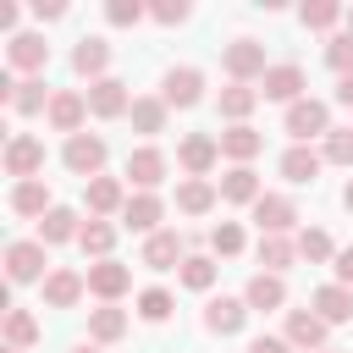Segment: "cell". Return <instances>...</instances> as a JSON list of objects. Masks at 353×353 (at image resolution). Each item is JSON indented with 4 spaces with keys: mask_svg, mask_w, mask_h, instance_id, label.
<instances>
[{
    "mask_svg": "<svg viewBox=\"0 0 353 353\" xmlns=\"http://www.w3.org/2000/svg\"><path fill=\"white\" fill-rule=\"evenodd\" d=\"M39 171H44V143H39V138H28V132H17V138L6 143V176L33 182Z\"/></svg>",
    "mask_w": 353,
    "mask_h": 353,
    "instance_id": "cell-9",
    "label": "cell"
},
{
    "mask_svg": "<svg viewBox=\"0 0 353 353\" xmlns=\"http://www.w3.org/2000/svg\"><path fill=\"white\" fill-rule=\"evenodd\" d=\"M83 287H88V276H77V270H50V276H44V303H50V309H72V303L83 298Z\"/></svg>",
    "mask_w": 353,
    "mask_h": 353,
    "instance_id": "cell-22",
    "label": "cell"
},
{
    "mask_svg": "<svg viewBox=\"0 0 353 353\" xmlns=\"http://www.w3.org/2000/svg\"><path fill=\"white\" fill-rule=\"evenodd\" d=\"M160 215H165V204H160L154 193H132V199H127V210H121V226H127V232L154 237V232H160Z\"/></svg>",
    "mask_w": 353,
    "mask_h": 353,
    "instance_id": "cell-16",
    "label": "cell"
},
{
    "mask_svg": "<svg viewBox=\"0 0 353 353\" xmlns=\"http://www.w3.org/2000/svg\"><path fill=\"white\" fill-rule=\"evenodd\" d=\"M254 226H259V237H287V232L298 226V204H292L287 193H265V199L254 204Z\"/></svg>",
    "mask_w": 353,
    "mask_h": 353,
    "instance_id": "cell-4",
    "label": "cell"
},
{
    "mask_svg": "<svg viewBox=\"0 0 353 353\" xmlns=\"http://www.w3.org/2000/svg\"><path fill=\"white\" fill-rule=\"evenodd\" d=\"M325 61H331V66L347 77V72H353V33H336V39L325 44Z\"/></svg>",
    "mask_w": 353,
    "mask_h": 353,
    "instance_id": "cell-44",
    "label": "cell"
},
{
    "mask_svg": "<svg viewBox=\"0 0 353 353\" xmlns=\"http://www.w3.org/2000/svg\"><path fill=\"white\" fill-rule=\"evenodd\" d=\"M303 88H309V77H303V66H298V61H281V66H270V72L259 77V99L298 105V99H303Z\"/></svg>",
    "mask_w": 353,
    "mask_h": 353,
    "instance_id": "cell-2",
    "label": "cell"
},
{
    "mask_svg": "<svg viewBox=\"0 0 353 353\" xmlns=\"http://www.w3.org/2000/svg\"><path fill=\"white\" fill-rule=\"evenodd\" d=\"M320 353H336V347H320Z\"/></svg>",
    "mask_w": 353,
    "mask_h": 353,
    "instance_id": "cell-54",
    "label": "cell"
},
{
    "mask_svg": "<svg viewBox=\"0 0 353 353\" xmlns=\"http://www.w3.org/2000/svg\"><path fill=\"white\" fill-rule=\"evenodd\" d=\"M160 99H165L171 110L199 105V99H204V72H199V66H171V72L160 77Z\"/></svg>",
    "mask_w": 353,
    "mask_h": 353,
    "instance_id": "cell-3",
    "label": "cell"
},
{
    "mask_svg": "<svg viewBox=\"0 0 353 353\" xmlns=\"http://www.w3.org/2000/svg\"><path fill=\"white\" fill-rule=\"evenodd\" d=\"M259 149H265V132H254L248 121H243V127H226V132H221V154H226V160H237V165H248V160H254Z\"/></svg>",
    "mask_w": 353,
    "mask_h": 353,
    "instance_id": "cell-24",
    "label": "cell"
},
{
    "mask_svg": "<svg viewBox=\"0 0 353 353\" xmlns=\"http://www.w3.org/2000/svg\"><path fill=\"white\" fill-rule=\"evenodd\" d=\"M298 17H303V28H336L347 11H342L336 0H303V11H298Z\"/></svg>",
    "mask_w": 353,
    "mask_h": 353,
    "instance_id": "cell-39",
    "label": "cell"
},
{
    "mask_svg": "<svg viewBox=\"0 0 353 353\" xmlns=\"http://www.w3.org/2000/svg\"><path fill=\"white\" fill-rule=\"evenodd\" d=\"M11 210H17V215H39V221H44V215L55 210V204H50V182H44V176L17 182V188H11Z\"/></svg>",
    "mask_w": 353,
    "mask_h": 353,
    "instance_id": "cell-26",
    "label": "cell"
},
{
    "mask_svg": "<svg viewBox=\"0 0 353 353\" xmlns=\"http://www.w3.org/2000/svg\"><path fill=\"white\" fill-rule=\"evenodd\" d=\"M72 237H83V226H77V210L55 204V210L39 221V243H72Z\"/></svg>",
    "mask_w": 353,
    "mask_h": 353,
    "instance_id": "cell-30",
    "label": "cell"
},
{
    "mask_svg": "<svg viewBox=\"0 0 353 353\" xmlns=\"http://www.w3.org/2000/svg\"><path fill=\"white\" fill-rule=\"evenodd\" d=\"M298 254H303L309 265H325V259H336V243H331L320 226H309V232H298Z\"/></svg>",
    "mask_w": 353,
    "mask_h": 353,
    "instance_id": "cell-38",
    "label": "cell"
},
{
    "mask_svg": "<svg viewBox=\"0 0 353 353\" xmlns=\"http://www.w3.org/2000/svg\"><path fill=\"white\" fill-rule=\"evenodd\" d=\"M77 248H83V254H94V259H110V248H116V226H110V221H83Z\"/></svg>",
    "mask_w": 353,
    "mask_h": 353,
    "instance_id": "cell-34",
    "label": "cell"
},
{
    "mask_svg": "<svg viewBox=\"0 0 353 353\" xmlns=\"http://www.w3.org/2000/svg\"><path fill=\"white\" fill-rule=\"evenodd\" d=\"M292 259H298V243H292V237H259V265H265L270 276H281Z\"/></svg>",
    "mask_w": 353,
    "mask_h": 353,
    "instance_id": "cell-35",
    "label": "cell"
},
{
    "mask_svg": "<svg viewBox=\"0 0 353 353\" xmlns=\"http://www.w3.org/2000/svg\"><path fill=\"white\" fill-rule=\"evenodd\" d=\"M88 336H94V342H121V336H127V314H121L116 303H99V309L88 314Z\"/></svg>",
    "mask_w": 353,
    "mask_h": 353,
    "instance_id": "cell-31",
    "label": "cell"
},
{
    "mask_svg": "<svg viewBox=\"0 0 353 353\" xmlns=\"http://www.w3.org/2000/svg\"><path fill=\"white\" fill-rule=\"evenodd\" d=\"M176 276H182V287H193V292H210V287H215V259H210V254H188Z\"/></svg>",
    "mask_w": 353,
    "mask_h": 353,
    "instance_id": "cell-36",
    "label": "cell"
},
{
    "mask_svg": "<svg viewBox=\"0 0 353 353\" xmlns=\"http://www.w3.org/2000/svg\"><path fill=\"white\" fill-rule=\"evenodd\" d=\"M336 99H342V105H353V72H347V77L336 83Z\"/></svg>",
    "mask_w": 353,
    "mask_h": 353,
    "instance_id": "cell-49",
    "label": "cell"
},
{
    "mask_svg": "<svg viewBox=\"0 0 353 353\" xmlns=\"http://www.w3.org/2000/svg\"><path fill=\"white\" fill-rule=\"evenodd\" d=\"M226 72H232V83H254V77H265L270 66H265V44H254V39H232L226 44Z\"/></svg>",
    "mask_w": 353,
    "mask_h": 353,
    "instance_id": "cell-10",
    "label": "cell"
},
{
    "mask_svg": "<svg viewBox=\"0 0 353 353\" xmlns=\"http://www.w3.org/2000/svg\"><path fill=\"white\" fill-rule=\"evenodd\" d=\"M176 160H182L188 176H210L215 160H221V138H210V132H188V138L176 143Z\"/></svg>",
    "mask_w": 353,
    "mask_h": 353,
    "instance_id": "cell-8",
    "label": "cell"
},
{
    "mask_svg": "<svg viewBox=\"0 0 353 353\" xmlns=\"http://www.w3.org/2000/svg\"><path fill=\"white\" fill-rule=\"evenodd\" d=\"M309 303H314V314H320L325 325H342V320H353V287H342V281L320 287Z\"/></svg>",
    "mask_w": 353,
    "mask_h": 353,
    "instance_id": "cell-21",
    "label": "cell"
},
{
    "mask_svg": "<svg viewBox=\"0 0 353 353\" xmlns=\"http://www.w3.org/2000/svg\"><path fill=\"white\" fill-rule=\"evenodd\" d=\"M221 199H226V204H248V210H254V204L265 199V188H259L254 165H232V171L221 176Z\"/></svg>",
    "mask_w": 353,
    "mask_h": 353,
    "instance_id": "cell-19",
    "label": "cell"
},
{
    "mask_svg": "<svg viewBox=\"0 0 353 353\" xmlns=\"http://www.w3.org/2000/svg\"><path fill=\"white\" fill-rule=\"evenodd\" d=\"M127 287H132V270H127L121 259H94V265H88V292H94V298L116 303Z\"/></svg>",
    "mask_w": 353,
    "mask_h": 353,
    "instance_id": "cell-11",
    "label": "cell"
},
{
    "mask_svg": "<svg viewBox=\"0 0 353 353\" xmlns=\"http://www.w3.org/2000/svg\"><path fill=\"white\" fill-rule=\"evenodd\" d=\"M248 303L243 298H210V309H204V325L215 331V336H237L243 325H248Z\"/></svg>",
    "mask_w": 353,
    "mask_h": 353,
    "instance_id": "cell-13",
    "label": "cell"
},
{
    "mask_svg": "<svg viewBox=\"0 0 353 353\" xmlns=\"http://www.w3.org/2000/svg\"><path fill=\"white\" fill-rule=\"evenodd\" d=\"M287 132H292L298 143L325 138V132H331V110H325V99H298V105H287Z\"/></svg>",
    "mask_w": 353,
    "mask_h": 353,
    "instance_id": "cell-6",
    "label": "cell"
},
{
    "mask_svg": "<svg viewBox=\"0 0 353 353\" xmlns=\"http://www.w3.org/2000/svg\"><path fill=\"white\" fill-rule=\"evenodd\" d=\"M61 11H66V6H61V0H33V17H44V22H55V17H61Z\"/></svg>",
    "mask_w": 353,
    "mask_h": 353,
    "instance_id": "cell-48",
    "label": "cell"
},
{
    "mask_svg": "<svg viewBox=\"0 0 353 353\" xmlns=\"http://www.w3.org/2000/svg\"><path fill=\"white\" fill-rule=\"evenodd\" d=\"M325 331H331V325H325L314 309H292V314H287V342L303 347V353H320V347H325Z\"/></svg>",
    "mask_w": 353,
    "mask_h": 353,
    "instance_id": "cell-14",
    "label": "cell"
},
{
    "mask_svg": "<svg viewBox=\"0 0 353 353\" xmlns=\"http://www.w3.org/2000/svg\"><path fill=\"white\" fill-rule=\"evenodd\" d=\"M6 276L22 287V281H39L44 276V243H11L6 248Z\"/></svg>",
    "mask_w": 353,
    "mask_h": 353,
    "instance_id": "cell-17",
    "label": "cell"
},
{
    "mask_svg": "<svg viewBox=\"0 0 353 353\" xmlns=\"http://www.w3.org/2000/svg\"><path fill=\"white\" fill-rule=\"evenodd\" d=\"M143 0H110L105 6V17H110V28H132V22H143Z\"/></svg>",
    "mask_w": 353,
    "mask_h": 353,
    "instance_id": "cell-43",
    "label": "cell"
},
{
    "mask_svg": "<svg viewBox=\"0 0 353 353\" xmlns=\"http://www.w3.org/2000/svg\"><path fill=\"white\" fill-rule=\"evenodd\" d=\"M171 309H176V303H171V292H165V287H149V292H138V314H143L149 325H160Z\"/></svg>",
    "mask_w": 353,
    "mask_h": 353,
    "instance_id": "cell-41",
    "label": "cell"
},
{
    "mask_svg": "<svg viewBox=\"0 0 353 353\" xmlns=\"http://www.w3.org/2000/svg\"><path fill=\"white\" fill-rule=\"evenodd\" d=\"M83 199H88V221L127 210V193H121V182H116V176H94V182H83Z\"/></svg>",
    "mask_w": 353,
    "mask_h": 353,
    "instance_id": "cell-15",
    "label": "cell"
},
{
    "mask_svg": "<svg viewBox=\"0 0 353 353\" xmlns=\"http://www.w3.org/2000/svg\"><path fill=\"white\" fill-rule=\"evenodd\" d=\"M6 55H11L17 72H44V66H50V44H44L39 33H11Z\"/></svg>",
    "mask_w": 353,
    "mask_h": 353,
    "instance_id": "cell-18",
    "label": "cell"
},
{
    "mask_svg": "<svg viewBox=\"0 0 353 353\" xmlns=\"http://www.w3.org/2000/svg\"><path fill=\"white\" fill-rule=\"evenodd\" d=\"M342 22H347V33H353V6H347V17H342Z\"/></svg>",
    "mask_w": 353,
    "mask_h": 353,
    "instance_id": "cell-52",
    "label": "cell"
},
{
    "mask_svg": "<svg viewBox=\"0 0 353 353\" xmlns=\"http://www.w3.org/2000/svg\"><path fill=\"white\" fill-rule=\"evenodd\" d=\"M72 66H77L88 83L110 77V72H105V66H110V44H105V39H77V50H72Z\"/></svg>",
    "mask_w": 353,
    "mask_h": 353,
    "instance_id": "cell-23",
    "label": "cell"
},
{
    "mask_svg": "<svg viewBox=\"0 0 353 353\" xmlns=\"http://www.w3.org/2000/svg\"><path fill=\"white\" fill-rule=\"evenodd\" d=\"M254 105H259V88H248V83H226V88H221V116H226L232 127H243Z\"/></svg>",
    "mask_w": 353,
    "mask_h": 353,
    "instance_id": "cell-29",
    "label": "cell"
},
{
    "mask_svg": "<svg viewBox=\"0 0 353 353\" xmlns=\"http://www.w3.org/2000/svg\"><path fill=\"white\" fill-rule=\"evenodd\" d=\"M6 342L11 347H33L39 342V320L28 309H6Z\"/></svg>",
    "mask_w": 353,
    "mask_h": 353,
    "instance_id": "cell-37",
    "label": "cell"
},
{
    "mask_svg": "<svg viewBox=\"0 0 353 353\" xmlns=\"http://www.w3.org/2000/svg\"><path fill=\"white\" fill-rule=\"evenodd\" d=\"M61 160H66L72 176L94 182V176H105V138H99V132H77V138H66Z\"/></svg>",
    "mask_w": 353,
    "mask_h": 353,
    "instance_id": "cell-1",
    "label": "cell"
},
{
    "mask_svg": "<svg viewBox=\"0 0 353 353\" xmlns=\"http://www.w3.org/2000/svg\"><path fill=\"white\" fill-rule=\"evenodd\" d=\"M248 353H292V342H287V336H254Z\"/></svg>",
    "mask_w": 353,
    "mask_h": 353,
    "instance_id": "cell-46",
    "label": "cell"
},
{
    "mask_svg": "<svg viewBox=\"0 0 353 353\" xmlns=\"http://www.w3.org/2000/svg\"><path fill=\"white\" fill-rule=\"evenodd\" d=\"M182 237L176 232H154V237H143V265L149 270H182Z\"/></svg>",
    "mask_w": 353,
    "mask_h": 353,
    "instance_id": "cell-20",
    "label": "cell"
},
{
    "mask_svg": "<svg viewBox=\"0 0 353 353\" xmlns=\"http://www.w3.org/2000/svg\"><path fill=\"white\" fill-rule=\"evenodd\" d=\"M243 303H248V309H281V303H287V287H281V276L259 270V276L243 287Z\"/></svg>",
    "mask_w": 353,
    "mask_h": 353,
    "instance_id": "cell-28",
    "label": "cell"
},
{
    "mask_svg": "<svg viewBox=\"0 0 353 353\" xmlns=\"http://www.w3.org/2000/svg\"><path fill=\"white\" fill-rule=\"evenodd\" d=\"M320 165H325V154H314L309 143H292V149L281 154V176H287V182H298V188H303V182H314V176H320Z\"/></svg>",
    "mask_w": 353,
    "mask_h": 353,
    "instance_id": "cell-25",
    "label": "cell"
},
{
    "mask_svg": "<svg viewBox=\"0 0 353 353\" xmlns=\"http://www.w3.org/2000/svg\"><path fill=\"white\" fill-rule=\"evenodd\" d=\"M342 204H347V210H353V176H347V188H342Z\"/></svg>",
    "mask_w": 353,
    "mask_h": 353,
    "instance_id": "cell-50",
    "label": "cell"
},
{
    "mask_svg": "<svg viewBox=\"0 0 353 353\" xmlns=\"http://www.w3.org/2000/svg\"><path fill=\"white\" fill-rule=\"evenodd\" d=\"M11 110H17V116H39V110H50L44 77H22V83H17V94H11Z\"/></svg>",
    "mask_w": 353,
    "mask_h": 353,
    "instance_id": "cell-32",
    "label": "cell"
},
{
    "mask_svg": "<svg viewBox=\"0 0 353 353\" xmlns=\"http://www.w3.org/2000/svg\"><path fill=\"white\" fill-rule=\"evenodd\" d=\"M336 281H342V287H353V248H342V254H336Z\"/></svg>",
    "mask_w": 353,
    "mask_h": 353,
    "instance_id": "cell-47",
    "label": "cell"
},
{
    "mask_svg": "<svg viewBox=\"0 0 353 353\" xmlns=\"http://www.w3.org/2000/svg\"><path fill=\"white\" fill-rule=\"evenodd\" d=\"M6 353H22V347H6Z\"/></svg>",
    "mask_w": 353,
    "mask_h": 353,
    "instance_id": "cell-53",
    "label": "cell"
},
{
    "mask_svg": "<svg viewBox=\"0 0 353 353\" xmlns=\"http://www.w3.org/2000/svg\"><path fill=\"white\" fill-rule=\"evenodd\" d=\"M149 17H154V22H165V28H176V22H188V0H154V6H149Z\"/></svg>",
    "mask_w": 353,
    "mask_h": 353,
    "instance_id": "cell-45",
    "label": "cell"
},
{
    "mask_svg": "<svg viewBox=\"0 0 353 353\" xmlns=\"http://www.w3.org/2000/svg\"><path fill=\"white\" fill-rule=\"evenodd\" d=\"M72 353H99V347H94V342H77V347H72Z\"/></svg>",
    "mask_w": 353,
    "mask_h": 353,
    "instance_id": "cell-51",
    "label": "cell"
},
{
    "mask_svg": "<svg viewBox=\"0 0 353 353\" xmlns=\"http://www.w3.org/2000/svg\"><path fill=\"white\" fill-rule=\"evenodd\" d=\"M127 110H132V94H127L121 77H99V83H88V116L116 121V116H127Z\"/></svg>",
    "mask_w": 353,
    "mask_h": 353,
    "instance_id": "cell-5",
    "label": "cell"
},
{
    "mask_svg": "<svg viewBox=\"0 0 353 353\" xmlns=\"http://www.w3.org/2000/svg\"><path fill=\"white\" fill-rule=\"evenodd\" d=\"M210 248H215L221 259H232V254H243V226H237V221H221V226L210 232Z\"/></svg>",
    "mask_w": 353,
    "mask_h": 353,
    "instance_id": "cell-42",
    "label": "cell"
},
{
    "mask_svg": "<svg viewBox=\"0 0 353 353\" xmlns=\"http://www.w3.org/2000/svg\"><path fill=\"white\" fill-rule=\"evenodd\" d=\"M127 176L138 182V193H154V188L165 182V154H160L154 143H143V149H132V154H127Z\"/></svg>",
    "mask_w": 353,
    "mask_h": 353,
    "instance_id": "cell-12",
    "label": "cell"
},
{
    "mask_svg": "<svg viewBox=\"0 0 353 353\" xmlns=\"http://www.w3.org/2000/svg\"><path fill=\"white\" fill-rule=\"evenodd\" d=\"M320 154H325L331 165H347V171H353V127H331V132H325V149H320Z\"/></svg>",
    "mask_w": 353,
    "mask_h": 353,
    "instance_id": "cell-40",
    "label": "cell"
},
{
    "mask_svg": "<svg viewBox=\"0 0 353 353\" xmlns=\"http://www.w3.org/2000/svg\"><path fill=\"white\" fill-rule=\"evenodd\" d=\"M176 210H182V215H204V210H215V182H210V176H182V188H176Z\"/></svg>",
    "mask_w": 353,
    "mask_h": 353,
    "instance_id": "cell-27",
    "label": "cell"
},
{
    "mask_svg": "<svg viewBox=\"0 0 353 353\" xmlns=\"http://www.w3.org/2000/svg\"><path fill=\"white\" fill-rule=\"evenodd\" d=\"M50 127L55 132H66V138H77L83 132V116H88V94H72V88H55L50 94Z\"/></svg>",
    "mask_w": 353,
    "mask_h": 353,
    "instance_id": "cell-7",
    "label": "cell"
},
{
    "mask_svg": "<svg viewBox=\"0 0 353 353\" xmlns=\"http://www.w3.org/2000/svg\"><path fill=\"white\" fill-rule=\"evenodd\" d=\"M165 110H171L165 99H132L127 116H132V127H138L143 138H154V132H165Z\"/></svg>",
    "mask_w": 353,
    "mask_h": 353,
    "instance_id": "cell-33",
    "label": "cell"
}]
</instances>
